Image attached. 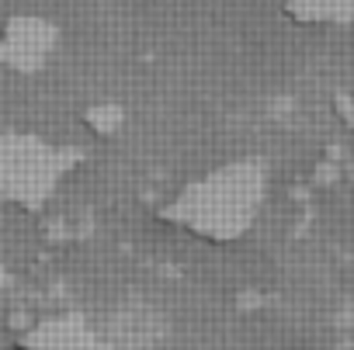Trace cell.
<instances>
[{
    "label": "cell",
    "instance_id": "cell-2",
    "mask_svg": "<svg viewBox=\"0 0 354 350\" xmlns=\"http://www.w3.org/2000/svg\"><path fill=\"white\" fill-rule=\"evenodd\" d=\"M70 166V153L32 132L0 135V202L35 212L42 208Z\"/></svg>",
    "mask_w": 354,
    "mask_h": 350
},
{
    "label": "cell",
    "instance_id": "cell-1",
    "mask_svg": "<svg viewBox=\"0 0 354 350\" xmlns=\"http://www.w3.org/2000/svg\"><path fill=\"white\" fill-rule=\"evenodd\" d=\"M264 198V173L254 163H226L188 181L160 208V219L209 243L243 236Z\"/></svg>",
    "mask_w": 354,
    "mask_h": 350
},
{
    "label": "cell",
    "instance_id": "cell-4",
    "mask_svg": "<svg viewBox=\"0 0 354 350\" xmlns=\"http://www.w3.org/2000/svg\"><path fill=\"white\" fill-rule=\"evenodd\" d=\"M25 350H94V336L80 322H46L25 336Z\"/></svg>",
    "mask_w": 354,
    "mask_h": 350
},
{
    "label": "cell",
    "instance_id": "cell-3",
    "mask_svg": "<svg viewBox=\"0 0 354 350\" xmlns=\"http://www.w3.org/2000/svg\"><path fill=\"white\" fill-rule=\"evenodd\" d=\"M59 32L39 14H15L0 28V66L8 73H39L56 52Z\"/></svg>",
    "mask_w": 354,
    "mask_h": 350
},
{
    "label": "cell",
    "instance_id": "cell-5",
    "mask_svg": "<svg viewBox=\"0 0 354 350\" xmlns=\"http://www.w3.org/2000/svg\"><path fill=\"white\" fill-rule=\"evenodd\" d=\"M122 121H125V115H122L118 104H91V108L84 111V128H87L91 135H97V139L115 135V132L122 128Z\"/></svg>",
    "mask_w": 354,
    "mask_h": 350
}]
</instances>
